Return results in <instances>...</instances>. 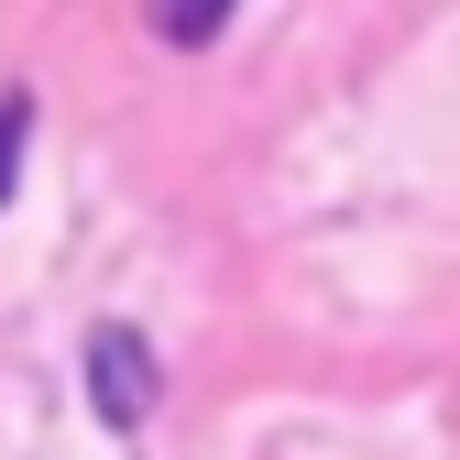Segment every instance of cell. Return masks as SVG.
<instances>
[{"label":"cell","instance_id":"6da1fadb","mask_svg":"<svg viewBox=\"0 0 460 460\" xmlns=\"http://www.w3.org/2000/svg\"><path fill=\"white\" fill-rule=\"evenodd\" d=\"M77 362H88V406H99V428H121V438H132V428L154 417V394H164V373H154V340H143L132 318H99Z\"/></svg>","mask_w":460,"mask_h":460},{"label":"cell","instance_id":"7a4b0ae2","mask_svg":"<svg viewBox=\"0 0 460 460\" xmlns=\"http://www.w3.org/2000/svg\"><path fill=\"white\" fill-rule=\"evenodd\" d=\"M230 12H242V0H143V22H154L164 44H187V55H198V44H219V22H230Z\"/></svg>","mask_w":460,"mask_h":460},{"label":"cell","instance_id":"3957f363","mask_svg":"<svg viewBox=\"0 0 460 460\" xmlns=\"http://www.w3.org/2000/svg\"><path fill=\"white\" fill-rule=\"evenodd\" d=\"M22 143H33V88H0V198L22 176Z\"/></svg>","mask_w":460,"mask_h":460}]
</instances>
